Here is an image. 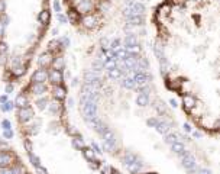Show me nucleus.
<instances>
[{
    "instance_id": "nucleus-1",
    "label": "nucleus",
    "mask_w": 220,
    "mask_h": 174,
    "mask_svg": "<svg viewBox=\"0 0 220 174\" xmlns=\"http://www.w3.org/2000/svg\"><path fill=\"white\" fill-rule=\"evenodd\" d=\"M46 77H48V74H46L45 70H38L34 74V81L35 83H44L45 80H46Z\"/></svg>"
},
{
    "instance_id": "nucleus-2",
    "label": "nucleus",
    "mask_w": 220,
    "mask_h": 174,
    "mask_svg": "<svg viewBox=\"0 0 220 174\" xmlns=\"http://www.w3.org/2000/svg\"><path fill=\"white\" fill-rule=\"evenodd\" d=\"M49 79H51V81H52L54 84H60L61 81H62V74H61V71H58V70H54V71L49 74Z\"/></svg>"
},
{
    "instance_id": "nucleus-3",
    "label": "nucleus",
    "mask_w": 220,
    "mask_h": 174,
    "mask_svg": "<svg viewBox=\"0 0 220 174\" xmlns=\"http://www.w3.org/2000/svg\"><path fill=\"white\" fill-rule=\"evenodd\" d=\"M19 116H20V121H29L30 116H32V110H30L29 107H22Z\"/></svg>"
},
{
    "instance_id": "nucleus-4",
    "label": "nucleus",
    "mask_w": 220,
    "mask_h": 174,
    "mask_svg": "<svg viewBox=\"0 0 220 174\" xmlns=\"http://www.w3.org/2000/svg\"><path fill=\"white\" fill-rule=\"evenodd\" d=\"M83 23H84V26L86 28H93L96 25V18L91 15H87L83 18Z\"/></svg>"
},
{
    "instance_id": "nucleus-5",
    "label": "nucleus",
    "mask_w": 220,
    "mask_h": 174,
    "mask_svg": "<svg viewBox=\"0 0 220 174\" xmlns=\"http://www.w3.org/2000/svg\"><path fill=\"white\" fill-rule=\"evenodd\" d=\"M91 8H93V3H91L90 0H83L81 3H80V6H78V10L86 13V12L91 10Z\"/></svg>"
},
{
    "instance_id": "nucleus-6",
    "label": "nucleus",
    "mask_w": 220,
    "mask_h": 174,
    "mask_svg": "<svg viewBox=\"0 0 220 174\" xmlns=\"http://www.w3.org/2000/svg\"><path fill=\"white\" fill-rule=\"evenodd\" d=\"M183 102H184V106H185L187 109H193L194 105H196V100H194V97H191V96H184Z\"/></svg>"
},
{
    "instance_id": "nucleus-7",
    "label": "nucleus",
    "mask_w": 220,
    "mask_h": 174,
    "mask_svg": "<svg viewBox=\"0 0 220 174\" xmlns=\"http://www.w3.org/2000/svg\"><path fill=\"white\" fill-rule=\"evenodd\" d=\"M49 63H51V54H42L41 58H39V64H41L42 67H45V65H48Z\"/></svg>"
},
{
    "instance_id": "nucleus-8",
    "label": "nucleus",
    "mask_w": 220,
    "mask_h": 174,
    "mask_svg": "<svg viewBox=\"0 0 220 174\" xmlns=\"http://www.w3.org/2000/svg\"><path fill=\"white\" fill-rule=\"evenodd\" d=\"M54 95H55L56 99H64V97H65V89H64V87H61V86L55 87V91H54Z\"/></svg>"
},
{
    "instance_id": "nucleus-9",
    "label": "nucleus",
    "mask_w": 220,
    "mask_h": 174,
    "mask_svg": "<svg viewBox=\"0 0 220 174\" xmlns=\"http://www.w3.org/2000/svg\"><path fill=\"white\" fill-rule=\"evenodd\" d=\"M125 44H126V48H132V46H136V44H138V41H136V38L135 36H127L126 41H125Z\"/></svg>"
},
{
    "instance_id": "nucleus-10",
    "label": "nucleus",
    "mask_w": 220,
    "mask_h": 174,
    "mask_svg": "<svg viewBox=\"0 0 220 174\" xmlns=\"http://www.w3.org/2000/svg\"><path fill=\"white\" fill-rule=\"evenodd\" d=\"M39 20H41L42 23H48V20H49V12L48 10H42L41 15H39Z\"/></svg>"
},
{
    "instance_id": "nucleus-11",
    "label": "nucleus",
    "mask_w": 220,
    "mask_h": 174,
    "mask_svg": "<svg viewBox=\"0 0 220 174\" xmlns=\"http://www.w3.org/2000/svg\"><path fill=\"white\" fill-rule=\"evenodd\" d=\"M16 105L20 107H25L26 106V97L25 96H18V99H16Z\"/></svg>"
},
{
    "instance_id": "nucleus-12",
    "label": "nucleus",
    "mask_w": 220,
    "mask_h": 174,
    "mask_svg": "<svg viewBox=\"0 0 220 174\" xmlns=\"http://www.w3.org/2000/svg\"><path fill=\"white\" fill-rule=\"evenodd\" d=\"M34 91H35V93H38V95H41L42 91H45V86L42 83H36L34 86Z\"/></svg>"
},
{
    "instance_id": "nucleus-13",
    "label": "nucleus",
    "mask_w": 220,
    "mask_h": 174,
    "mask_svg": "<svg viewBox=\"0 0 220 174\" xmlns=\"http://www.w3.org/2000/svg\"><path fill=\"white\" fill-rule=\"evenodd\" d=\"M138 103L141 105V106H145L146 103H148V97H146L145 95H141V96L138 97Z\"/></svg>"
},
{
    "instance_id": "nucleus-14",
    "label": "nucleus",
    "mask_w": 220,
    "mask_h": 174,
    "mask_svg": "<svg viewBox=\"0 0 220 174\" xmlns=\"http://www.w3.org/2000/svg\"><path fill=\"white\" fill-rule=\"evenodd\" d=\"M64 67V61H62V58H56L55 60V70H58L60 71L61 68Z\"/></svg>"
},
{
    "instance_id": "nucleus-15",
    "label": "nucleus",
    "mask_w": 220,
    "mask_h": 174,
    "mask_svg": "<svg viewBox=\"0 0 220 174\" xmlns=\"http://www.w3.org/2000/svg\"><path fill=\"white\" fill-rule=\"evenodd\" d=\"M172 150H174L175 152H178V154H181V152L184 151V148H183V145H181V144H174V145H172Z\"/></svg>"
},
{
    "instance_id": "nucleus-16",
    "label": "nucleus",
    "mask_w": 220,
    "mask_h": 174,
    "mask_svg": "<svg viewBox=\"0 0 220 174\" xmlns=\"http://www.w3.org/2000/svg\"><path fill=\"white\" fill-rule=\"evenodd\" d=\"M68 16H70V19L72 20V22H75V20H77V18H78V16H77V12H75V10H70V12H68Z\"/></svg>"
},
{
    "instance_id": "nucleus-17",
    "label": "nucleus",
    "mask_w": 220,
    "mask_h": 174,
    "mask_svg": "<svg viewBox=\"0 0 220 174\" xmlns=\"http://www.w3.org/2000/svg\"><path fill=\"white\" fill-rule=\"evenodd\" d=\"M12 107H13V103H12V102H6L3 106H2V109H3V110H10Z\"/></svg>"
},
{
    "instance_id": "nucleus-18",
    "label": "nucleus",
    "mask_w": 220,
    "mask_h": 174,
    "mask_svg": "<svg viewBox=\"0 0 220 174\" xmlns=\"http://www.w3.org/2000/svg\"><path fill=\"white\" fill-rule=\"evenodd\" d=\"M159 10H161V13H162V12H164V13H168V12L171 10V8H169L168 4H164V6H161L159 8Z\"/></svg>"
},
{
    "instance_id": "nucleus-19",
    "label": "nucleus",
    "mask_w": 220,
    "mask_h": 174,
    "mask_svg": "<svg viewBox=\"0 0 220 174\" xmlns=\"http://www.w3.org/2000/svg\"><path fill=\"white\" fill-rule=\"evenodd\" d=\"M86 157H87V158H90V160H93V157H94L93 151H90V150H86Z\"/></svg>"
},
{
    "instance_id": "nucleus-20",
    "label": "nucleus",
    "mask_w": 220,
    "mask_h": 174,
    "mask_svg": "<svg viewBox=\"0 0 220 174\" xmlns=\"http://www.w3.org/2000/svg\"><path fill=\"white\" fill-rule=\"evenodd\" d=\"M54 9H55L56 12H60L61 4H60V2H58V0H55V2H54Z\"/></svg>"
},
{
    "instance_id": "nucleus-21",
    "label": "nucleus",
    "mask_w": 220,
    "mask_h": 174,
    "mask_svg": "<svg viewBox=\"0 0 220 174\" xmlns=\"http://www.w3.org/2000/svg\"><path fill=\"white\" fill-rule=\"evenodd\" d=\"M4 51H6V44L0 42V54H4Z\"/></svg>"
},
{
    "instance_id": "nucleus-22",
    "label": "nucleus",
    "mask_w": 220,
    "mask_h": 174,
    "mask_svg": "<svg viewBox=\"0 0 220 174\" xmlns=\"http://www.w3.org/2000/svg\"><path fill=\"white\" fill-rule=\"evenodd\" d=\"M4 6H6L4 0H0V12H3V10H4Z\"/></svg>"
},
{
    "instance_id": "nucleus-23",
    "label": "nucleus",
    "mask_w": 220,
    "mask_h": 174,
    "mask_svg": "<svg viewBox=\"0 0 220 174\" xmlns=\"http://www.w3.org/2000/svg\"><path fill=\"white\" fill-rule=\"evenodd\" d=\"M58 19H60V22H65V18L62 15H58Z\"/></svg>"
}]
</instances>
